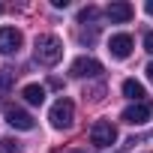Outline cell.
Masks as SVG:
<instances>
[{
	"label": "cell",
	"mask_w": 153,
	"mask_h": 153,
	"mask_svg": "<svg viewBox=\"0 0 153 153\" xmlns=\"http://www.w3.org/2000/svg\"><path fill=\"white\" fill-rule=\"evenodd\" d=\"M69 72L75 75V78H96V75H102V63L96 57H75Z\"/></svg>",
	"instance_id": "4"
},
{
	"label": "cell",
	"mask_w": 153,
	"mask_h": 153,
	"mask_svg": "<svg viewBox=\"0 0 153 153\" xmlns=\"http://www.w3.org/2000/svg\"><path fill=\"white\" fill-rule=\"evenodd\" d=\"M144 72H147V78H150V84H153V60L147 63V69H144Z\"/></svg>",
	"instance_id": "16"
},
{
	"label": "cell",
	"mask_w": 153,
	"mask_h": 153,
	"mask_svg": "<svg viewBox=\"0 0 153 153\" xmlns=\"http://www.w3.org/2000/svg\"><path fill=\"white\" fill-rule=\"evenodd\" d=\"M150 114H153V105L144 99V102H132V105L120 114V120H123V123H129V126H141V123H147V120H150Z\"/></svg>",
	"instance_id": "5"
},
{
	"label": "cell",
	"mask_w": 153,
	"mask_h": 153,
	"mask_svg": "<svg viewBox=\"0 0 153 153\" xmlns=\"http://www.w3.org/2000/svg\"><path fill=\"white\" fill-rule=\"evenodd\" d=\"M108 51H111V57H117V60L129 57V54H132V36H129V33H117V36H111Z\"/></svg>",
	"instance_id": "8"
},
{
	"label": "cell",
	"mask_w": 153,
	"mask_h": 153,
	"mask_svg": "<svg viewBox=\"0 0 153 153\" xmlns=\"http://www.w3.org/2000/svg\"><path fill=\"white\" fill-rule=\"evenodd\" d=\"M3 117H6V123L12 129H21V132H30L33 129V117L24 108H18V105H3Z\"/></svg>",
	"instance_id": "6"
},
{
	"label": "cell",
	"mask_w": 153,
	"mask_h": 153,
	"mask_svg": "<svg viewBox=\"0 0 153 153\" xmlns=\"http://www.w3.org/2000/svg\"><path fill=\"white\" fill-rule=\"evenodd\" d=\"M21 96H24L27 105H42V102H45V87H42V84H27V87L21 90Z\"/></svg>",
	"instance_id": "11"
},
{
	"label": "cell",
	"mask_w": 153,
	"mask_h": 153,
	"mask_svg": "<svg viewBox=\"0 0 153 153\" xmlns=\"http://www.w3.org/2000/svg\"><path fill=\"white\" fill-rule=\"evenodd\" d=\"M12 81H15V69H3L0 72V93H6L12 87Z\"/></svg>",
	"instance_id": "12"
},
{
	"label": "cell",
	"mask_w": 153,
	"mask_h": 153,
	"mask_svg": "<svg viewBox=\"0 0 153 153\" xmlns=\"http://www.w3.org/2000/svg\"><path fill=\"white\" fill-rule=\"evenodd\" d=\"M144 9H147V15H153V0H150V3H147Z\"/></svg>",
	"instance_id": "17"
},
{
	"label": "cell",
	"mask_w": 153,
	"mask_h": 153,
	"mask_svg": "<svg viewBox=\"0 0 153 153\" xmlns=\"http://www.w3.org/2000/svg\"><path fill=\"white\" fill-rule=\"evenodd\" d=\"M24 36L15 27H0V54H18Z\"/></svg>",
	"instance_id": "7"
},
{
	"label": "cell",
	"mask_w": 153,
	"mask_h": 153,
	"mask_svg": "<svg viewBox=\"0 0 153 153\" xmlns=\"http://www.w3.org/2000/svg\"><path fill=\"white\" fill-rule=\"evenodd\" d=\"M48 120H51L54 129H69L75 123V105L69 99H57L51 105V111H48Z\"/></svg>",
	"instance_id": "2"
},
{
	"label": "cell",
	"mask_w": 153,
	"mask_h": 153,
	"mask_svg": "<svg viewBox=\"0 0 153 153\" xmlns=\"http://www.w3.org/2000/svg\"><path fill=\"white\" fill-rule=\"evenodd\" d=\"M105 15H108L111 24H123V21H129V18L135 15V9H132L129 3H123V0H117V3H111V6L105 9Z\"/></svg>",
	"instance_id": "9"
},
{
	"label": "cell",
	"mask_w": 153,
	"mask_h": 153,
	"mask_svg": "<svg viewBox=\"0 0 153 153\" xmlns=\"http://www.w3.org/2000/svg\"><path fill=\"white\" fill-rule=\"evenodd\" d=\"M33 54H36V63L54 66V63L63 57V42H60L57 36H51V33H42V36H36V42H33Z\"/></svg>",
	"instance_id": "1"
},
{
	"label": "cell",
	"mask_w": 153,
	"mask_h": 153,
	"mask_svg": "<svg viewBox=\"0 0 153 153\" xmlns=\"http://www.w3.org/2000/svg\"><path fill=\"white\" fill-rule=\"evenodd\" d=\"M66 153H87V150H66Z\"/></svg>",
	"instance_id": "18"
},
{
	"label": "cell",
	"mask_w": 153,
	"mask_h": 153,
	"mask_svg": "<svg viewBox=\"0 0 153 153\" xmlns=\"http://www.w3.org/2000/svg\"><path fill=\"white\" fill-rule=\"evenodd\" d=\"M114 141H117V126H114V123L96 120V123L90 126V144H96V147H111Z\"/></svg>",
	"instance_id": "3"
},
{
	"label": "cell",
	"mask_w": 153,
	"mask_h": 153,
	"mask_svg": "<svg viewBox=\"0 0 153 153\" xmlns=\"http://www.w3.org/2000/svg\"><path fill=\"white\" fill-rule=\"evenodd\" d=\"M96 15H99V12H96V6H84V9L78 12V21H81V24H87V21H96Z\"/></svg>",
	"instance_id": "14"
},
{
	"label": "cell",
	"mask_w": 153,
	"mask_h": 153,
	"mask_svg": "<svg viewBox=\"0 0 153 153\" xmlns=\"http://www.w3.org/2000/svg\"><path fill=\"white\" fill-rule=\"evenodd\" d=\"M0 153H21V144L15 138H3L0 141Z\"/></svg>",
	"instance_id": "13"
},
{
	"label": "cell",
	"mask_w": 153,
	"mask_h": 153,
	"mask_svg": "<svg viewBox=\"0 0 153 153\" xmlns=\"http://www.w3.org/2000/svg\"><path fill=\"white\" fill-rule=\"evenodd\" d=\"M144 48L153 54V30H147V33H144Z\"/></svg>",
	"instance_id": "15"
},
{
	"label": "cell",
	"mask_w": 153,
	"mask_h": 153,
	"mask_svg": "<svg viewBox=\"0 0 153 153\" xmlns=\"http://www.w3.org/2000/svg\"><path fill=\"white\" fill-rule=\"evenodd\" d=\"M0 12H3V6H0Z\"/></svg>",
	"instance_id": "19"
},
{
	"label": "cell",
	"mask_w": 153,
	"mask_h": 153,
	"mask_svg": "<svg viewBox=\"0 0 153 153\" xmlns=\"http://www.w3.org/2000/svg\"><path fill=\"white\" fill-rule=\"evenodd\" d=\"M123 96H129L132 102H144V96H147V93H144V84H141V81L126 78V81H123Z\"/></svg>",
	"instance_id": "10"
}]
</instances>
